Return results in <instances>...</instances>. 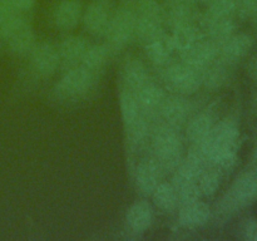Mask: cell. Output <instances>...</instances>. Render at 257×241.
Here are the masks:
<instances>
[{
  "instance_id": "cell-14",
  "label": "cell",
  "mask_w": 257,
  "mask_h": 241,
  "mask_svg": "<svg viewBox=\"0 0 257 241\" xmlns=\"http://www.w3.org/2000/svg\"><path fill=\"white\" fill-rule=\"evenodd\" d=\"M143 45H145L148 59L158 67L167 65L168 60L171 59V55L175 52L171 34H167L165 30H161L160 33L146 40Z\"/></svg>"
},
{
  "instance_id": "cell-18",
  "label": "cell",
  "mask_w": 257,
  "mask_h": 241,
  "mask_svg": "<svg viewBox=\"0 0 257 241\" xmlns=\"http://www.w3.org/2000/svg\"><path fill=\"white\" fill-rule=\"evenodd\" d=\"M193 0H167L163 7L165 23L172 28L197 20Z\"/></svg>"
},
{
  "instance_id": "cell-16",
  "label": "cell",
  "mask_w": 257,
  "mask_h": 241,
  "mask_svg": "<svg viewBox=\"0 0 257 241\" xmlns=\"http://www.w3.org/2000/svg\"><path fill=\"white\" fill-rule=\"evenodd\" d=\"M203 37H205V33H203L202 27L198 25L196 20L177 25L172 28V33H171L173 48L180 54H183L188 49H191Z\"/></svg>"
},
{
  "instance_id": "cell-8",
  "label": "cell",
  "mask_w": 257,
  "mask_h": 241,
  "mask_svg": "<svg viewBox=\"0 0 257 241\" xmlns=\"http://www.w3.org/2000/svg\"><path fill=\"white\" fill-rule=\"evenodd\" d=\"M0 39L7 44L8 49L13 54L19 55V57L29 55L33 48L37 44L35 34L27 18L18 20L9 29L5 30L0 35Z\"/></svg>"
},
{
  "instance_id": "cell-35",
  "label": "cell",
  "mask_w": 257,
  "mask_h": 241,
  "mask_svg": "<svg viewBox=\"0 0 257 241\" xmlns=\"http://www.w3.org/2000/svg\"><path fill=\"white\" fill-rule=\"evenodd\" d=\"M251 109L257 115V92L251 98Z\"/></svg>"
},
{
  "instance_id": "cell-20",
  "label": "cell",
  "mask_w": 257,
  "mask_h": 241,
  "mask_svg": "<svg viewBox=\"0 0 257 241\" xmlns=\"http://www.w3.org/2000/svg\"><path fill=\"white\" fill-rule=\"evenodd\" d=\"M211 218V208L203 201L182 205L178 213V223L186 228H196L206 225Z\"/></svg>"
},
{
  "instance_id": "cell-4",
  "label": "cell",
  "mask_w": 257,
  "mask_h": 241,
  "mask_svg": "<svg viewBox=\"0 0 257 241\" xmlns=\"http://www.w3.org/2000/svg\"><path fill=\"white\" fill-rule=\"evenodd\" d=\"M98 75L88 70L82 64L73 67L65 72L54 87V95L63 102H77L87 97L93 89Z\"/></svg>"
},
{
  "instance_id": "cell-33",
  "label": "cell",
  "mask_w": 257,
  "mask_h": 241,
  "mask_svg": "<svg viewBox=\"0 0 257 241\" xmlns=\"http://www.w3.org/2000/svg\"><path fill=\"white\" fill-rule=\"evenodd\" d=\"M5 2H7L10 7L14 8L15 10L25 14V13L30 12V10L34 8L37 0H5Z\"/></svg>"
},
{
  "instance_id": "cell-29",
  "label": "cell",
  "mask_w": 257,
  "mask_h": 241,
  "mask_svg": "<svg viewBox=\"0 0 257 241\" xmlns=\"http://www.w3.org/2000/svg\"><path fill=\"white\" fill-rule=\"evenodd\" d=\"M221 180H222L221 170L212 167V166H207L198 177V186H200L202 196L215 195L218 188H220Z\"/></svg>"
},
{
  "instance_id": "cell-7",
  "label": "cell",
  "mask_w": 257,
  "mask_h": 241,
  "mask_svg": "<svg viewBox=\"0 0 257 241\" xmlns=\"http://www.w3.org/2000/svg\"><path fill=\"white\" fill-rule=\"evenodd\" d=\"M163 78L167 87L181 95L193 94L202 85V70L183 62L166 65Z\"/></svg>"
},
{
  "instance_id": "cell-11",
  "label": "cell",
  "mask_w": 257,
  "mask_h": 241,
  "mask_svg": "<svg viewBox=\"0 0 257 241\" xmlns=\"http://www.w3.org/2000/svg\"><path fill=\"white\" fill-rule=\"evenodd\" d=\"M218 53H220V45L203 37L191 49L181 54V57L183 63L198 70H202L217 59Z\"/></svg>"
},
{
  "instance_id": "cell-22",
  "label": "cell",
  "mask_w": 257,
  "mask_h": 241,
  "mask_svg": "<svg viewBox=\"0 0 257 241\" xmlns=\"http://www.w3.org/2000/svg\"><path fill=\"white\" fill-rule=\"evenodd\" d=\"M150 80L146 65L137 58H130L124 62L120 75V87L137 93L138 89Z\"/></svg>"
},
{
  "instance_id": "cell-30",
  "label": "cell",
  "mask_w": 257,
  "mask_h": 241,
  "mask_svg": "<svg viewBox=\"0 0 257 241\" xmlns=\"http://www.w3.org/2000/svg\"><path fill=\"white\" fill-rule=\"evenodd\" d=\"M207 12L202 18L218 19V18H232L236 13V0H211L207 3Z\"/></svg>"
},
{
  "instance_id": "cell-6",
  "label": "cell",
  "mask_w": 257,
  "mask_h": 241,
  "mask_svg": "<svg viewBox=\"0 0 257 241\" xmlns=\"http://www.w3.org/2000/svg\"><path fill=\"white\" fill-rule=\"evenodd\" d=\"M135 37L142 43L163 30L165 13H163V7L157 0H137L135 3Z\"/></svg>"
},
{
  "instance_id": "cell-31",
  "label": "cell",
  "mask_w": 257,
  "mask_h": 241,
  "mask_svg": "<svg viewBox=\"0 0 257 241\" xmlns=\"http://www.w3.org/2000/svg\"><path fill=\"white\" fill-rule=\"evenodd\" d=\"M176 191H177L180 206L195 202V201L201 200V197H202V192H201L200 186H198V181L197 182L187 183V185H183L181 186V187H177L176 188Z\"/></svg>"
},
{
  "instance_id": "cell-17",
  "label": "cell",
  "mask_w": 257,
  "mask_h": 241,
  "mask_svg": "<svg viewBox=\"0 0 257 241\" xmlns=\"http://www.w3.org/2000/svg\"><path fill=\"white\" fill-rule=\"evenodd\" d=\"M88 48H89V43L84 38L77 37V35H70V37L64 38L58 47L60 64L68 67V69L77 67L82 63V59Z\"/></svg>"
},
{
  "instance_id": "cell-36",
  "label": "cell",
  "mask_w": 257,
  "mask_h": 241,
  "mask_svg": "<svg viewBox=\"0 0 257 241\" xmlns=\"http://www.w3.org/2000/svg\"><path fill=\"white\" fill-rule=\"evenodd\" d=\"M252 162L257 165V137L255 141V147H253V153H252Z\"/></svg>"
},
{
  "instance_id": "cell-23",
  "label": "cell",
  "mask_w": 257,
  "mask_h": 241,
  "mask_svg": "<svg viewBox=\"0 0 257 241\" xmlns=\"http://www.w3.org/2000/svg\"><path fill=\"white\" fill-rule=\"evenodd\" d=\"M137 98L143 112L150 115L153 113H158L163 100H165L166 94L161 85L152 80H148L138 89Z\"/></svg>"
},
{
  "instance_id": "cell-24",
  "label": "cell",
  "mask_w": 257,
  "mask_h": 241,
  "mask_svg": "<svg viewBox=\"0 0 257 241\" xmlns=\"http://www.w3.org/2000/svg\"><path fill=\"white\" fill-rule=\"evenodd\" d=\"M216 115L212 110H203V112L198 113L195 117H192L188 122L187 128H186V135L187 138L193 143L202 142L206 138V136L211 132L213 126L216 125Z\"/></svg>"
},
{
  "instance_id": "cell-38",
  "label": "cell",
  "mask_w": 257,
  "mask_h": 241,
  "mask_svg": "<svg viewBox=\"0 0 257 241\" xmlns=\"http://www.w3.org/2000/svg\"><path fill=\"white\" fill-rule=\"evenodd\" d=\"M253 17H255V23H256V25H257V9H256L255 14H253Z\"/></svg>"
},
{
  "instance_id": "cell-5",
  "label": "cell",
  "mask_w": 257,
  "mask_h": 241,
  "mask_svg": "<svg viewBox=\"0 0 257 241\" xmlns=\"http://www.w3.org/2000/svg\"><path fill=\"white\" fill-rule=\"evenodd\" d=\"M136 33V13L135 4H124L115 10L110 19L109 27L104 37L105 45L110 53L120 52L125 45L130 44Z\"/></svg>"
},
{
  "instance_id": "cell-12",
  "label": "cell",
  "mask_w": 257,
  "mask_h": 241,
  "mask_svg": "<svg viewBox=\"0 0 257 241\" xmlns=\"http://www.w3.org/2000/svg\"><path fill=\"white\" fill-rule=\"evenodd\" d=\"M253 47V39L246 33H233L220 48L218 58L230 65H235L248 54Z\"/></svg>"
},
{
  "instance_id": "cell-34",
  "label": "cell",
  "mask_w": 257,
  "mask_h": 241,
  "mask_svg": "<svg viewBox=\"0 0 257 241\" xmlns=\"http://www.w3.org/2000/svg\"><path fill=\"white\" fill-rule=\"evenodd\" d=\"M246 72H247V75L251 79L257 82V55H253L248 60L247 65H246Z\"/></svg>"
},
{
  "instance_id": "cell-25",
  "label": "cell",
  "mask_w": 257,
  "mask_h": 241,
  "mask_svg": "<svg viewBox=\"0 0 257 241\" xmlns=\"http://www.w3.org/2000/svg\"><path fill=\"white\" fill-rule=\"evenodd\" d=\"M233 65L227 64L220 58L202 69V85L210 89H218L228 82L231 75V68Z\"/></svg>"
},
{
  "instance_id": "cell-9",
  "label": "cell",
  "mask_w": 257,
  "mask_h": 241,
  "mask_svg": "<svg viewBox=\"0 0 257 241\" xmlns=\"http://www.w3.org/2000/svg\"><path fill=\"white\" fill-rule=\"evenodd\" d=\"M30 68L40 78H47L54 74L60 65L58 48L52 43H37L29 54Z\"/></svg>"
},
{
  "instance_id": "cell-15",
  "label": "cell",
  "mask_w": 257,
  "mask_h": 241,
  "mask_svg": "<svg viewBox=\"0 0 257 241\" xmlns=\"http://www.w3.org/2000/svg\"><path fill=\"white\" fill-rule=\"evenodd\" d=\"M158 113L162 115L166 123L180 127L190 117L191 103L186 99L185 95L176 94L171 97L166 95Z\"/></svg>"
},
{
  "instance_id": "cell-32",
  "label": "cell",
  "mask_w": 257,
  "mask_h": 241,
  "mask_svg": "<svg viewBox=\"0 0 257 241\" xmlns=\"http://www.w3.org/2000/svg\"><path fill=\"white\" fill-rule=\"evenodd\" d=\"M241 236L246 241H257V218H247L241 226Z\"/></svg>"
},
{
  "instance_id": "cell-19",
  "label": "cell",
  "mask_w": 257,
  "mask_h": 241,
  "mask_svg": "<svg viewBox=\"0 0 257 241\" xmlns=\"http://www.w3.org/2000/svg\"><path fill=\"white\" fill-rule=\"evenodd\" d=\"M82 5L78 0H62L53 13V20L58 29L69 32L82 20Z\"/></svg>"
},
{
  "instance_id": "cell-13",
  "label": "cell",
  "mask_w": 257,
  "mask_h": 241,
  "mask_svg": "<svg viewBox=\"0 0 257 241\" xmlns=\"http://www.w3.org/2000/svg\"><path fill=\"white\" fill-rule=\"evenodd\" d=\"M162 168L155 157H145L137 163L133 175L136 186L145 195H151L156 186L160 183Z\"/></svg>"
},
{
  "instance_id": "cell-27",
  "label": "cell",
  "mask_w": 257,
  "mask_h": 241,
  "mask_svg": "<svg viewBox=\"0 0 257 241\" xmlns=\"http://www.w3.org/2000/svg\"><path fill=\"white\" fill-rule=\"evenodd\" d=\"M119 107L124 126L131 125L140 117H142L143 114H146L138 103L137 93L124 87H120L119 90Z\"/></svg>"
},
{
  "instance_id": "cell-3",
  "label": "cell",
  "mask_w": 257,
  "mask_h": 241,
  "mask_svg": "<svg viewBox=\"0 0 257 241\" xmlns=\"http://www.w3.org/2000/svg\"><path fill=\"white\" fill-rule=\"evenodd\" d=\"M257 201V168L241 173L227 192L223 195L217 208L223 215H233Z\"/></svg>"
},
{
  "instance_id": "cell-26",
  "label": "cell",
  "mask_w": 257,
  "mask_h": 241,
  "mask_svg": "<svg viewBox=\"0 0 257 241\" xmlns=\"http://www.w3.org/2000/svg\"><path fill=\"white\" fill-rule=\"evenodd\" d=\"M151 196H152L153 203L166 213L173 212L177 208V206L180 205L177 191H176L172 182H162V181H160V183L156 186Z\"/></svg>"
},
{
  "instance_id": "cell-37",
  "label": "cell",
  "mask_w": 257,
  "mask_h": 241,
  "mask_svg": "<svg viewBox=\"0 0 257 241\" xmlns=\"http://www.w3.org/2000/svg\"><path fill=\"white\" fill-rule=\"evenodd\" d=\"M195 3H208L211 2V0H193Z\"/></svg>"
},
{
  "instance_id": "cell-28",
  "label": "cell",
  "mask_w": 257,
  "mask_h": 241,
  "mask_svg": "<svg viewBox=\"0 0 257 241\" xmlns=\"http://www.w3.org/2000/svg\"><path fill=\"white\" fill-rule=\"evenodd\" d=\"M110 54L112 53H110V50L108 49L105 44L89 45L80 64L92 73H94V74L99 75L104 69L105 64L108 63Z\"/></svg>"
},
{
  "instance_id": "cell-1",
  "label": "cell",
  "mask_w": 257,
  "mask_h": 241,
  "mask_svg": "<svg viewBox=\"0 0 257 241\" xmlns=\"http://www.w3.org/2000/svg\"><path fill=\"white\" fill-rule=\"evenodd\" d=\"M240 128L233 118L216 122L211 132L202 142L196 146L200 147L207 160L208 166L218 170H228L237 160Z\"/></svg>"
},
{
  "instance_id": "cell-10",
  "label": "cell",
  "mask_w": 257,
  "mask_h": 241,
  "mask_svg": "<svg viewBox=\"0 0 257 241\" xmlns=\"http://www.w3.org/2000/svg\"><path fill=\"white\" fill-rule=\"evenodd\" d=\"M112 15V5L109 0H93L83 12L82 20L89 34L94 37H104Z\"/></svg>"
},
{
  "instance_id": "cell-2",
  "label": "cell",
  "mask_w": 257,
  "mask_h": 241,
  "mask_svg": "<svg viewBox=\"0 0 257 241\" xmlns=\"http://www.w3.org/2000/svg\"><path fill=\"white\" fill-rule=\"evenodd\" d=\"M153 157L162 171H175L182 161V138L178 127L170 123H161L152 135Z\"/></svg>"
},
{
  "instance_id": "cell-21",
  "label": "cell",
  "mask_w": 257,
  "mask_h": 241,
  "mask_svg": "<svg viewBox=\"0 0 257 241\" xmlns=\"http://www.w3.org/2000/svg\"><path fill=\"white\" fill-rule=\"evenodd\" d=\"M153 221V208L147 201H136L130 206L125 213L128 228L136 233L145 232L151 227Z\"/></svg>"
}]
</instances>
